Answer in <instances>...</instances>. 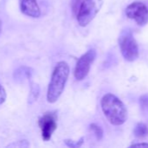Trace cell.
<instances>
[{
  "label": "cell",
  "instance_id": "4fadbf2b",
  "mask_svg": "<svg viewBox=\"0 0 148 148\" xmlns=\"http://www.w3.org/2000/svg\"><path fill=\"white\" fill-rule=\"evenodd\" d=\"M140 105L144 113H148V94L142 95L140 98Z\"/></svg>",
  "mask_w": 148,
  "mask_h": 148
},
{
  "label": "cell",
  "instance_id": "9c48e42d",
  "mask_svg": "<svg viewBox=\"0 0 148 148\" xmlns=\"http://www.w3.org/2000/svg\"><path fill=\"white\" fill-rule=\"evenodd\" d=\"M31 75H32L31 69H30L28 67L22 66L15 70V72L13 74V77H14L15 81L21 82H24V80L30 79Z\"/></svg>",
  "mask_w": 148,
  "mask_h": 148
},
{
  "label": "cell",
  "instance_id": "ac0fdd59",
  "mask_svg": "<svg viewBox=\"0 0 148 148\" xmlns=\"http://www.w3.org/2000/svg\"><path fill=\"white\" fill-rule=\"evenodd\" d=\"M1 32H2V21L0 19V34H1Z\"/></svg>",
  "mask_w": 148,
  "mask_h": 148
},
{
  "label": "cell",
  "instance_id": "5b68a950",
  "mask_svg": "<svg viewBox=\"0 0 148 148\" xmlns=\"http://www.w3.org/2000/svg\"><path fill=\"white\" fill-rule=\"evenodd\" d=\"M96 56V50L92 49L88 50L79 59L74 70V76L76 80L82 81L87 76L91 69V65L94 62Z\"/></svg>",
  "mask_w": 148,
  "mask_h": 148
},
{
  "label": "cell",
  "instance_id": "ba28073f",
  "mask_svg": "<svg viewBox=\"0 0 148 148\" xmlns=\"http://www.w3.org/2000/svg\"><path fill=\"white\" fill-rule=\"evenodd\" d=\"M19 6L21 12L25 16L38 18L41 15L37 0H19Z\"/></svg>",
  "mask_w": 148,
  "mask_h": 148
},
{
  "label": "cell",
  "instance_id": "6da1fadb",
  "mask_svg": "<svg viewBox=\"0 0 148 148\" xmlns=\"http://www.w3.org/2000/svg\"><path fill=\"white\" fill-rule=\"evenodd\" d=\"M102 111L108 121L114 126L124 124L127 119V110L124 103L114 95L106 94L101 100Z\"/></svg>",
  "mask_w": 148,
  "mask_h": 148
},
{
  "label": "cell",
  "instance_id": "8fae6325",
  "mask_svg": "<svg viewBox=\"0 0 148 148\" xmlns=\"http://www.w3.org/2000/svg\"><path fill=\"white\" fill-rule=\"evenodd\" d=\"M39 93H40L39 86L38 84L32 82L31 86V92H30V95H29V103L30 104H31V103H33L34 101H37V99L38 98Z\"/></svg>",
  "mask_w": 148,
  "mask_h": 148
},
{
  "label": "cell",
  "instance_id": "52a82bcc",
  "mask_svg": "<svg viewBox=\"0 0 148 148\" xmlns=\"http://www.w3.org/2000/svg\"><path fill=\"white\" fill-rule=\"evenodd\" d=\"M57 114L55 112H46L38 120V126L41 129L42 139L44 141L51 140V135L57 129Z\"/></svg>",
  "mask_w": 148,
  "mask_h": 148
},
{
  "label": "cell",
  "instance_id": "5bb4252c",
  "mask_svg": "<svg viewBox=\"0 0 148 148\" xmlns=\"http://www.w3.org/2000/svg\"><path fill=\"white\" fill-rule=\"evenodd\" d=\"M84 140H85V139H84L83 137H82L79 140H78V141H73V140H65V145H66L67 147H80L83 145V143H84Z\"/></svg>",
  "mask_w": 148,
  "mask_h": 148
},
{
  "label": "cell",
  "instance_id": "9a60e30c",
  "mask_svg": "<svg viewBox=\"0 0 148 148\" xmlns=\"http://www.w3.org/2000/svg\"><path fill=\"white\" fill-rule=\"evenodd\" d=\"M29 146L30 144L27 140H19L14 143H10L7 146V147H28Z\"/></svg>",
  "mask_w": 148,
  "mask_h": 148
},
{
  "label": "cell",
  "instance_id": "277c9868",
  "mask_svg": "<svg viewBox=\"0 0 148 148\" xmlns=\"http://www.w3.org/2000/svg\"><path fill=\"white\" fill-rule=\"evenodd\" d=\"M119 45L124 58L128 62H133L139 57L138 43L130 29H125L119 37Z\"/></svg>",
  "mask_w": 148,
  "mask_h": 148
},
{
  "label": "cell",
  "instance_id": "7a4b0ae2",
  "mask_svg": "<svg viewBox=\"0 0 148 148\" xmlns=\"http://www.w3.org/2000/svg\"><path fill=\"white\" fill-rule=\"evenodd\" d=\"M70 73V69L65 62H58L51 74V82L47 90V101L56 102L62 95Z\"/></svg>",
  "mask_w": 148,
  "mask_h": 148
},
{
  "label": "cell",
  "instance_id": "e0dca14e",
  "mask_svg": "<svg viewBox=\"0 0 148 148\" xmlns=\"http://www.w3.org/2000/svg\"><path fill=\"white\" fill-rule=\"evenodd\" d=\"M130 147H148V143H135L131 145Z\"/></svg>",
  "mask_w": 148,
  "mask_h": 148
},
{
  "label": "cell",
  "instance_id": "7c38bea8",
  "mask_svg": "<svg viewBox=\"0 0 148 148\" xmlns=\"http://www.w3.org/2000/svg\"><path fill=\"white\" fill-rule=\"evenodd\" d=\"M90 130L94 134V135H95V137L97 138L98 140H102L104 133H103V129L99 126H98L97 124L92 123V124L90 125Z\"/></svg>",
  "mask_w": 148,
  "mask_h": 148
},
{
  "label": "cell",
  "instance_id": "3957f363",
  "mask_svg": "<svg viewBox=\"0 0 148 148\" xmlns=\"http://www.w3.org/2000/svg\"><path fill=\"white\" fill-rule=\"evenodd\" d=\"M103 0H72V11L80 26L88 25L100 10Z\"/></svg>",
  "mask_w": 148,
  "mask_h": 148
},
{
  "label": "cell",
  "instance_id": "30bf717a",
  "mask_svg": "<svg viewBox=\"0 0 148 148\" xmlns=\"http://www.w3.org/2000/svg\"><path fill=\"white\" fill-rule=\"evenodd\" d=\"M133 134L137 138L142 139L148 135V126L145 123H138L133 130Z\"/></svg>",
  "mask_w": 148,
  "mask_h": 148
},
{
  "label": "cell",
  "instance_id": "8992f818",
  "mask_svg": "<svg viewBox=\"0 0 148 148\" xmlns=\"http://www.w3.org/2000/svg\"><path fill=\"white\" fill-rule=\"evenodd\" d=\"M126 15L140 26H144L148 23V8L141 2L137 1L129 4L126 9Z\"/></svg>",
  "mask_w": 148,
  "mask_h": 148
},
{
  "label": "cell",
  "instance_id": "2e32d148",
  "mask_svg": "<svg viewBox=\"0 0 148 148\" xmlns=\"http://www.w3.org/2000/svg\"><path fill=\"white\" fill-rule=\"evenodd\" d=\"M6 91L4 88L0 84V105H2L5 101H6Z\"/></svg>",
  "mask_w": 148,
  "mask_h": 148
}]
</instances>
